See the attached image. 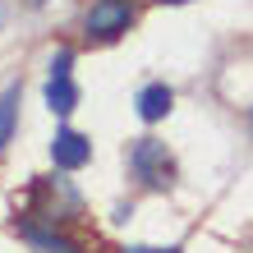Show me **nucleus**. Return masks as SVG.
I'll return each mask as SVG.
<instances>
[{
  "label": "nucleus",
  "mask_w": 253,
  "mask_h": 253,
  "mask_svg": "<svg viewBox=\"0 0 253 253\" xmlns=\"http://www.w3.org/2000/svg\"><path fill=\"white\" fill-rule=\"evenodd\" d=\"M133 170L143 175L152 189H166L170 184V157H166V143H157V138H138L133 143Z\"/></svg>",
  "instance_id": "obj_1"
},
{
  "label": "nucleus",
  "mask_w": 253,
  "mask_h": 253,
  "mask_svg": "<svg viewBox=\"0 0 253 253\" xmlns=\"http://www.w3.org/2000/svg\"><path fill=\"white\" fill-rule=\"evenodd\" d=\"M133 23V5L129 0H97L92 9H87V33L92 37H120L125 28Z\"/></svg>",
  "instance_id": "obj_2"
},
{
  "label": "nucleus",
  "mask_w": 253,
  "mask_h": 253,
  "mask_svg": "<svg viewBox=\"0 0 253 253\" xmlns=\"http://www.w3.org/2000/svg\"><path fill=\"white\" fill-rule=\"evenodd\" d=\"M51 157H55V166L60 170H79L87 157H92V143L83 138V133H74V129H60L55 133V143H51Z\"/></svg>",
  "instance_id": "obj_3"
},
{
  "label": "nucleus",
  "mask_w": 253,
  "mask_h": 253,
  "mask_svg": "<svg viewBox=\"0 0 253 253\" xmlns=\"http://www.w3.org/2000/svg\"><path fill=\"white\" fill-rule=\"evenodd\" d=\"M170 101H175L170 87H166V83H152V87H143V92H138V115L152 125V120H161V115L170 111Z\"/></svg>",
  "instance_id": "obj_4"
},
{
  "label": "nucleus",
  "mask_w": 253,
  "mask_h": 253,
  "mask_svg": "<svg viewBox=\"0 0 253 253\" xmlns=\"http://www.w3.org/2000/svg\"><path fill=\"white\" fill-rule=\"evenodd\" d=\"M74 101H79V92H74L69 79H51V83H46V106H51L55 115H69Z\"/></svg>",
  "instance_id": "obj_5"
},
{
  "label": "nucleus",
  "mask_w": 253,
  "mask_h": 253,
  "mask_svg": "<svg viewBox=\"0 0 253 253\" xmlns=\"http://www.w3.org/2000/svg\"><path fill=\"white\" fill-rule=\"evenodd\" d=\"M14 115H19V87H5V97H0V152L14 138Z\"/></svg>",
  "instance_id": "obj_6"
},
{
  "label": "nucleus",
  "mask_w": 253,
  "mask_h": 253,
  "mask_svg": "<svg viewBox=\"0 0 253 253\" xmlns=\"http://www.w3.org/2000/svg\"><path fill=\"white\" fill-rule=\"evenodd\" d=\"M69 65H74V51L60 46V51L51 55V79H69Z\"/></svg>",
  "instance_id": "obj_7"
},
{
  "label": "nucleus",
  "mask_w": 253,
  "mask_h": 253,
  "mask_svg": "<svg viewBox=\"0 0 253 253\" xmlns=\"http://www.w3.org/2000/svg\"><path fill=\"white\" fill-rule=\"evenodd\" d=\"M125 253H180V249H125Z\"/></svg>",
  "instance_id": "obj_8"
},
{
  "label": "nucleus",
  "mask_w": 253,
  "mask_h": 253,
  "mask_svg": "<svg viewBox=\"0 0 253 253\" xmlns=\"http://www.w3.org/2000/svg\"><path fill=\"white\" fill-rule=\"evenodd\" d=\"M161 5H184V0H161Z\"/></svg>",
  "instance_id": "obj_9"
},
{
  "label": "nucleus",
  "mask_w": 253,
  "mask_h": 253,
  "mask_svg": "<svg viewBox=\"0 0 253 253\" xmlns=\"http://www.w3.org/2000/svg\"><path fill=\"white\" fill-rule=\"evenodd\" d=\"M33 5H46V0H33Z\"/></svg>",
  "instance_id": "obj_10"
}]
</instances>
